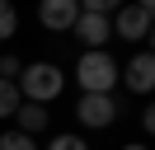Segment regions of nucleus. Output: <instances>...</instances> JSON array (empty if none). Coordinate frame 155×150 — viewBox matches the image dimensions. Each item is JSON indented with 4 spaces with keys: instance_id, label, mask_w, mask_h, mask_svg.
I'll list each match as a JSON object with an SVG mask.
<instances>
[{
    "instance_id": "1",
    "label": "nucleus",
    "mask_w": 155,
    "mask_h": 150,
    "mask_svg": "<svg viewBox=\"0 0 155 150\" xmlns=\"http://www.w3.org/2000/svg\"><path fill=\"white\" fill-rule=\"evenodd\" d=\"M14 84H19L24 103H42V108H47V103H57V94L66 89V70H61L57 61H28Z\"/></svg>"
},
{
    "instance_id": "2",
    "label": "nucleus",
    "mask_w": 155,
    "mask_h": 150,
    "mask_svg": "<svg viewBox=\"0 0 155 150\" xmlns=\"http://www.w3.org/2000/svg\"><path fill=\"white\" fill-rule=\"evenodd\" d=\"M117 70L122 66L113 61V52H80L75 84H80V94H113L117 89Z\"/></svg>"
},
{
    "instance_id": "3",
    "label": "nucleus",
    "mask_w": 155,
    "mask_h": 150,
    "mask_svg": "<svg viewBox=\"0 0 155 150\" xmlns=\"http://www.w3.org/2000/svg\"><path fill=\"white\" fill-rule=\"evenodd\" d=\"M150 19H155L150 5H117L113 19H108V33L122 38V42H146L150 38Z\"/></svg>"
},
{
    "instance_id": "4",
    "label": "nucleus",
    "mask_w": 155,
    "mask_h": 150,
    "mask_svg": "<svg viewBox=\"0 0 155 150\" xmlns=\"http://www.w3.org/2000/svg\"><path fill=\"white\" fill-rule=\"evenodd\" d=\"M75 122L89 127V131L113 127V122H117V99H113V94H80V99H75Z\"/></svg>"
},
{
    "instance_id": "5",
    "label": "nucleus",
    "mask_w": 155,
    "mask_h": 150,
    "mask_svg": "<svg viewBox=\"0 0 155 150\" xmlns=\"http://www.w3.org/2000/svg\"><path fill=\"white\" fill-rule=\"evenodd\" d=\"M108 19H113V14H99V9H80V14H75L71 33L85 42V52H108V42H113V33H108Z\"/></svg>"
},
{
    "instance_id": "6",
    "label": "nucleus",
    "mask_w": 155,
    "mask_h": 150,
    "mask_svg": "<svg viewBox=\"0 0 155 150\" xmlns=\"http://www.w3.org/2000/svg\"><path fill=\"white\" fill-rule=\"evenodd\" d=\"M117 84H127L132 94H150L155 89V56L141 47V52L127 61V70H117Z\"/></svg>"
},
{
    "instance_id": "7",
    "label": "nucleus",
    "mask_w": 155,
    "mask_h": 150,
    "mask_svg": "<svg viewBox=\"0 0 155 150\" xmlns=\"http://www.w3.org/2000/svg\"><path fill=\"white\" fill-rule=\"evenodd\" d=\"M75 14H80V0H42L38 5V24L47 33H71Z\"/></svg>"
},
{
    "instance_id": "8",
    "label": "nucleus",
    "mask_w": 155,
    "mask_h": 150,
    "mask_svg": "<svg viewBox=\"0 0 155 150\" xmlns=\"http://www.w3.org/2000/svg\"><path fill=\"white\" fill-rule=\"evenodd\" d=\"M47 108L42 103H19L14 108V131H24V136H38V131H47Z\"/></svg>"
},
{
    "instance_id": "9",
    "label": "nucleus",
    "mask_w": 155,
    "mask_h": 150,
    "mask_svg": "<svg viewBox=\"0 0 155 150\" xmlns=\"http://www.w3.org/2000/svg\"><path fill=\"white\" fill-rule=\"evenodd\" d=\"M14 33H19V9L10 0H0V42H10Z\"/></svg>"
},
{
    "instance_id": "10",
    "label": "nucleus",
    "mask_w": 155,
    "mask_h": 150,
    "mask_svg": "<svg viewBox=\"0 0 155 150\" xmlns=\"http://www.w3.org/2000/svg\"><path fill=\"white\" fill-rule=\"evenodd\" d=\"M19 84L14 80H0V117H14V108H19Z\"/></svg>"
},
{
    "instance_id": "11",
    "label": "nucleus",
    "mask_w": 155,
    "mask_h": 150,
    "mask_svg": "<svg viewBox=\"0 0 155 150\" xmlns=\"http://www.w3.org/2000/svg\"><path fill=\"white\" fill-rule=\"evenodd\" d=\"M47 150H89V141L80 136V131H57V136H52V145Z\"/></svg>"
},
{
    "instance_id": "12",
    "label": "nucleus",
    "mask_w": 155,
    "mask_h": 150,
    "mask_svg": "<svg viewBox=\"0 0 155 150\" xmlns=\"http://www.w3.org/2000/svg\"><path fill=\"white\" fill-rule=\"evenodd\" d=\"M0 150H38V141L24 131H0Z\"/></svg>"
},
{
    "instance_id": "13",
    "label": "nucleus",
    "mask_w": 155,
    "mask_h": 150,
    "mask_svg": "<svg viewBox=\"0 0 155 150\" xmlns=\"http://www.w3.org/2000/svg\"><path fill=\"white\" fill-rule=\"evenodd\" d=\"M19 70H24V61H19V56H10V52L0 56V80H19Z\"/></svg>"
},
{
    "instance_id": "14",
    "label": "nucleus",
    "mask_w": 155,
    "mask_h": 150,
    "mask_svg": "<svg viewBox=\"0 0 155 150\" xmlns=\"http://www.w3.org/2000/svg\"><path fill=\"white\" fill-rule=\"evenodd\" d=\"M122 150H146V145H122Z\"/></svg>"
}]
</instances>
